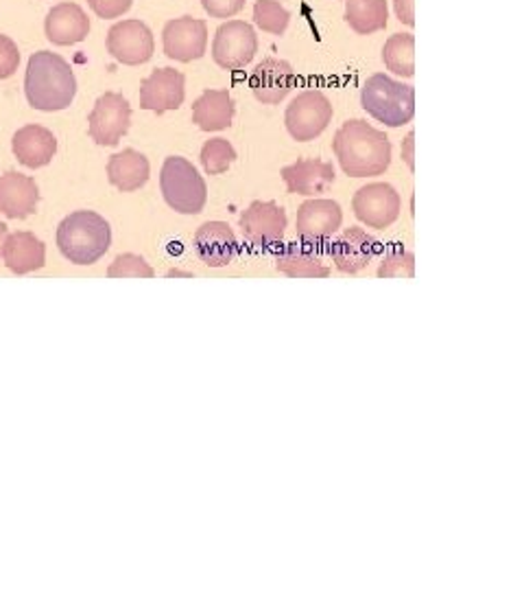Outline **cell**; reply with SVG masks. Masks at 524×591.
I'll use <instances>...</instances> for the list:
<instances>
[{
    "mask_svg": "<svg viewBox=\"0 0 524 591\" xmlns=\"http://www.w3.org/2000/svg\"><path fill=\"white\" fill-rule=\"evenodd\" d=\"M332 149L350 178L381 175L392 164V141L368 121H346L335 135Z\"/></svg>",
    "mask_w": 524,
    "mask_h": 591,
    "instance_id": "cell-1",
    "label": "cell"
},
{
    "mask_svg": "<svg viewBox=\"0 0 524 591\" xmlns=\"http://www.w3.org/2000/svg\"><path fill=\"white\" fill-rule=\"evenodd\" d=\"M24 93L31 108L40 112H59L73 104L77 95V79L62 55L40 51L29 60Z\"/></svg>",
    "mask_w": 524,
    "mask_h": 591,
    "instance_id": "cell-2",
    "label": "cell"
},
{
    "mask_svg": "<svg viewBox=\"0 0 524 591\" xmlns=\"http://www.w3.org/2000/svg\"><path fill=\"white\" fill-rule=\"evenodd\" d=\"M59 252L75 266H92L112 246L110 224L92 211H77L62 219L57 228Z\"/></svg>",
    "mask_w": 524,
    "mask_h": 591,
    "instance_id": "cell-3",
    "label": "cell"
},
{
    "mask_svg": "<svg viewBox=\"0 0 524 591\" xmlns=\"http://www.w3.org/2000/svg\"><path fill=\"white\" fill-rule=\"evenodd\" d=\"M361 106L379 123H385L387 128H402L411 123L415 115V90L413 86L379 73L365 82L361 90Z\"/></svg>",
    "mask_w": 524,
    "mask_h": 591,
    "instance_id": "cell-4",
    "label": "cell"
},
{
    "mask_svg": "<svg viewBox=\"0 0 524 591\" xmlns=\"http://www.w3.org/2000/svg\"><path fill=\"white\" fill-rule=\"evenodd\" d=\"M160 189L164 202L182 215H197L208 202V189L204 178L186 158L179 155H171L164 160L160 173Z\"/></svg>",
    "mask_w": 524,
    "mask_h": 591,
    "instance_id": "cell-5",
    "label": "cell"
},
{
    "mask_svg": "<svg viewBox=\"0 0 524 591\" xmlns=\"http://www.w3.org/2000/svg\"><path fill=\"white\" fill-rule=\"evenodd\" d=\"M332 121V104L319 90H306L297 95L286 108L284 123L288 135L297 143H308L317 139Z\"/></svg>",
    "mask_w": 524,
    "mask_h": 591,
    "instance_id": "cell-6",
    "label": "cell"
},
{
    "mask_svg": "<svg viewBox=\"0 0 524 591\" xmlns=\"http://www.w3.org/2000/svg\"><path fill=\"white\" fill-rule=\"evenodd\" d=\"M259 51L256 31L243 20H230L221 24L215 33L212 57L226 71L245 68Z\"/></svg>",
    "mask_w": 524,
    "mask_h": 591,
    "instance_id": "cell-7",
    "label": "cell"
},
{
    "mask_svg": "<svg viewBox=\"0 0 524 591\" xmlns=\"http://www.w3.org/2000/svg\"><path fill=\"white\" fill-rule=\"evenodd\" d=\"M90 137L97 146L114 148L128 135L131 123L130 101L119 93H106L90 112Z\"/></svg>",
    "mask_w": 524,
    "mask_h": 591,
    "instance_id": "cell-8",
    "label": "cell"
},
{
    "mask_svg": "<svg viewBox=\"0 0 524 591\" xmlns=\"http://www.w3.org/2000/svg\"><path fill=\"white\" fill-rule=\"evenodd\" d=\"M400 206H402L400 195L387 182H374L361 186L352 200L357 219L376 230H385L392 226L400 217Z\"/></svg>",
    "mask_w": 524,
    "mask_h": 591,
    "instance_id": "cell-9",
    "label": "cell"
},
{
    "mask_svg": "<svg viewBox=\"0 0 524 591\" xmlns=\"http://www.w3.org/2000/svg\"><path fill=\"white\" fill-rule=\"evenodd\" d=\"M162 42H164L166 57L175 62L188 64V62L201 60L208 46V24L206 20H197L190 15L171 20L164 26Z\"/></svg>",
    "mask_w": 524,
    "mask_h": 591,
    "instance_id": "cell-10",
    "label": "cell"
},
{
    "mask_svg": "<svg viewBox=\"0 0 524 591\" xmlns=\"http://www.w3.org/2000/svg\"><path fill=\"white\" fill-rule=\"evenodd\" d=\"M343 213L341 206L332 200H308L297 208V237L308 246H319L332 239L341 228Z\"/></svg>",
    "mask_w": 524,
    "mask_h": 591,
    "instance_id": "cell-11",
    "label": "cell"
},
{
    "mask_svg": "<svg viewBox=\"0 0 524 591\" xmlns=\"http://www.w3.org/2000/svg\"><path fill=\"white\" fill-rule=\"evenodd\" d=\"M153 33L140 20H123L108 33V53L125 66L149 62L153 57Z\"/></svg>",
    "mask_w": 524,
    "mask_h": 591,
    "instance_id": "cell-12",
    "label": "cell"
},
{
    "mask_svg": "<svg viewBox=\"0 0 524 591\" xmlns=\"http://www.w3.org/2000/svg\"><path fill=\"white\" fill-rule=\"evenodd\" d=\"M186 97V77L175 68H155L140 86V108L164 115L177 110Z\"/></svg>",
    "mask_w": 524,
    "mask_h": 591,
    "instance_id": "cell-13",
    "label": "cell"
},
{
    "mask_svg": "<svg viewBox=\"0 0 524 591\" xmlns=\"http://www.w3.org/2000/svg\"><path fill=\"white\" fill-rule=\"evenodd\" d=\"M241 230L254 248H271L284 237L286 213L275 202H254L241 215Z\"/></svg>",
    "mask_w": 524,
    "mask_h": 591,
    "instance_id": "cell-14",
    "label": "cell"
},
{
    "mask_svg": "<svg viewBox=\"0 0 524 591\" xmlns=\"http://www.w3.org/2000/svg\"><path fill=\"white\" fill-rule=\"evenodd\" d=\"M195 250L208 268H226L239 252L237 235L226 222H206L195 233Z\"/></svg>",
    "mask_w": 524,
    "mask_h": 591,
    "instance_id": "cell-15",
    "label": "cell"
},
{
    "mask_svg": "<svg viewBox=\"0 0 524 591\" xmlns=\"http://www.w3.org/2000/svg\"><path fill=\"white\" fill-rule=\"evenodd\" d=\"M286 191L291 195L317 197L335 182V166L324 160H297L282 169Z\"/></svg>",
    "mask_w": 524,
    "mask_h": 591,
    "instance_id": "cell-16",
    "label": "cell"
},
{
    "mask_svg": "<svg viewBox=\"0 0 524 591\" xmlns=\"http://www.w3.org/2000/svg\"><path fill=\"white\" fill-rule=\"evenodd\" d=\"M379 250V241L363 228H348L339 239H335L330 255L335 266L343 275H357L370 266Z\"/></svg>",
    "mask_w": 524,
    "mask_h": 591,
    "instance_id": "cell-17",
    "label": "cell"
},
{
    "mask_svg": "<svg viewBox=\"0 0 524 591\" xmlns=\"http://www.w3.org/2000/svg\"><path fill=\"white\" fill-rule=\"evenodd\" d=\"M250 86L254 90V97L266 104L275 106L286 99V95L295 88V73L288 62L282 60H262L261 64L254 68L250 77Z\"/></svg>",
    "mask_w": 524,
    "mask_h": 591,
    "instance_id": "cell-18",
    "label": "cell"
},
{
    "mask_svg": "<svg viewBox=\"0 0 524 591\" xmlns=\"http://www.w3.org/2000/svg\"><path fill=\"white\" fill-rule=\"evenodd\" d=\"M40 189L33 178L18 171L0 175V213L9 219H24L35 213Z\"/></svg>",
    "mask_w": 524,
    "mask_h": 591,
    "instance_id": "cell-19",
    "label": "cell"
},
{
    "mask_svg": "<svg viewBox=\"0 0 524 591\" xmlns=\"http://www.w3.org/2000/svg\"><path fill=\"white\" fill-rule=\"evenodd\" d=\"M44 31H46V37L57 46L79 44L90 33V18L79 4L62 2L48 11Z\"/></svg>",
    "mask_w": 524,
    "mask_h": 591,
    "instance_id": "cell-20",
    "label": "cell"
},
{
    "mask_svg": "<svg viewBox=\"0 0 524 591\" xmlns=\"http://www.w3.org/2000/svg\"><path fill=\"white\" fill-rule=\"evenodd\" d=\"M13 155L29 169L46 166L57 153V139L42 126H26L13 135Z\"/></svg>",
    "mask_w": 524,
    "mask_h": 591,
    "instance_id": "cell-21",
    "label": "cell"
},
{
    "mask_svg": "<svg viewBox=\"0 0 524 591\" xmlns=\"http://www.w3.org/2000/svg\"><path fill=\"white\" fill-rule=\"evenodd\" d=\"M2 261L13 275H29L44 268L46 248L33 233H13L4 239Z\"/></svg>",
    "mask_w": 524,
    "mask_h": 591,
    "instance_id": "cell-22",
    "label": "cell"
},
{
    "mask_svg": "<svg viewBox=\"0 0 524 591\" xmlns=\"http://www.w3.org/2000/svg\"><path fill=\"white\" fill-rule=\"evenodd\" d=\"M193 121L204 132H219L234 121V99L228 90H206L193 106Z\"/></svg>",
    "mask_w": 524,
    "mask_h": 591,
    "instance_id": "cell-23",
    "label": "cell"
},
{
    "mask_svg": "<svg viewBox=\"0 0 524 591\" xmlns=\"http://www.w3.org/2000/svg\"><path fill=\"white\" fill-rule=\"evenodd\" d=\"M277 272L291 279H328L330 270L321 264L319 255L308 244H288L275 257Z\"/></svg>",
    "mask_w": 524,
    "mask_h": 591,
    "instance_id": "cell-24",
    "label": "cell"
},
{
    "mask_svg": "<svg viewBox=\"0 0 524 591\" xmlns=\"http://www.w3.org/2000/svg\"><path fill=\"white\" fill-rule=\"evenodd\" d=\"M149 173H151L149 160L135 149H125L121 153H114L108 162V178L123 193H131L144 186L149 180Z\"/></svg>",
    "mask_w": 524,
    "mask_h": 591,
    "instance_id": "cell-25",
    "label": "cell"
},
{
    "mask_svg": "<svg viewBox=\"0 0 524 591\" xmlns=\"http://www.w3.org/2000/svg\"><path fill=\"white\" fill-rule=\"evenodd\" d=\"M346 22L359 35L383 31L390 22L387 0H346Z\"/></svg>",
    "mask_w": 524,
    "mask_h": 591,
    "instance_id": "cell-26",
    "label": "cell"
},
{
    "mask_svg": "<svg viewBox=\"0 0 524 591\" xmlns=\"http://www.w3.org/2000/svg\"><path fill=\"white\" fill-rule=\"evenodd\" d=\"M415 53V37L411 33H395L383 49V62L387 71H392L397 77H413L415 75V64L413 55Z\"/></svg>",
    "mask_w": 524,
    "mask_h": 591,
    "instance_id": "cell-27",
    "label": "cell"
},
{
    "mask_svg": "<svg viewBox=\"0 0 524 591\" xmlns=\"http://www.w3.org/2000/svg\"><path fill=\"white\" fill-rule=\"evenodd\" d=\"M291 13L275 0H256L254 4V22L261 26L262 31L271 35H284L288 29Z\"/></svg>",
    "mask_w": 524,
    "mask_h": 591,
    "instance_id": "cell-28",
    "label": "cell"
},
{
    "mask_svg": "<svg viewBox=\"0 0 524 591\" xmlns=\"http://www.w3.org/2000/svg\"><path fill=\"white\" fill-rule=\"evenodd\" d=\"M237 160V151L226 139H212L201 148V164L208 175H219Z\"/></svg>",
    "mask_w": 524,
    "mask_h": 591,
    "instance_id": "cell-29",
    "label": "cell"
},
{
    "mask_svg": "<svg viewBox=\"0 0 524 591\" xmlns=\"http://www.w3.org/2000/svg\"><path fill=\"white\" fill-rule=\"evenodd\" d=\"M110 279H153V268L138 255H119L108 268Z\"/></svg>",
    "mask_w": 524,
    "mask_h": 591,
    "instance_id": "cell-30",
    "label": "cell"
},
{
    "mask_svg": "<svg viewBox=\"0 0 524 591\" xmlns=\"http://www.w3.org/2000/svg\"><path fill=\"white\" fill-rule=\"evenodd\" d=\"M413 275H415V257L404 250L387 252L379 268L381 279H413Z\"/></svg>",
    "mask_w": 524,
    "mask_h": 591,
    "instance_id": "cell-31",
    "label": "cell"
},
{
    "mask_svg": "<svg viewBox=\"0 0 524 591\" xmlns=\"http://www.w3.org/2000/svg\"><path fill=\"white\" fill-rule=\"evenodd\" d=\"M20 64V51L15 42L7 35H0V79L11 77L18 71Z\"/></svg>",
    "mask_w": 524,
    "mask_h": 591,
    "instance_id": "cell-32",
    "label": "cell"
},
{
    "mask_svg": "<svg viewBox=\"0 0 524 591\" xmlns=\"http://www.w3.org/2000/svg\"><path fill=\"white\" fill-rule=\"evenodd\" d=\"M133 0H88V4L92 7V11L103 18V20H112V18H121L123 13H128L131 9Z\"/></svg>",
    "mask_w": 524,
    "mask_h": 591,
    "instance_id": "cell-33",
    "label": "cell"
},
{
    "mask_svg": "<svg viewBox=\"0 0 524 591\" xmlns=\"http://www.w3.org/2000/svg\"><path fill=\"white\" fill-rule=\"evenodd\" d=\"M248 0H201L204 9L212 15V18H232L237 15Z\"/></svg>",
    "mask_w": 524,
    "mask_h": 591,
    "instance_id": "cell-34",
    "label": "cell"
},
{
    "mask_svg": "<svg viewBox=\"0 0 524 591\" xmlns=\"http://www.w3.org/2000/svg\"><path fill=\"white\" fill-rule=\"evenodd\" d=\"M395 15L402 24L413 26L415 24V11H413V0H393Z\"/></svg>",
    "mask_w": 524,
    "mask_h": 591,
    "instance_id": "cell-35",
    "label": "cell"
},
{
    "mask_svg": "<svg viewBox=\"0 0 524 591\" xmlns=\"http://www.w3.org/2000/svg\"><path fill=\"white\" fill-rule=\"evenodd\" d=\"M404 160H406V164L413 169V132L406 137V151H404Z\"/></svg>",
    "mask_w": 524,
    "mask_h": 591,
    "instance_id": "cell-36",
    "label": "cell"
},
{
    "mask_svg": "<svg viewBox=\"0 0 524 591\" xmlns=\"http://www.w3.org/2000/svg\"><path fill=\"white\" fill-rule=\"evenodd\" d=\"M4 239H7V226L0 222V255H2V246H4Z\"/></svg>",
    "mask_w": 524,
    "mask_h": 591,
    "instance_id": "cell-37",
    "label": "cell"
}]
</instances>
